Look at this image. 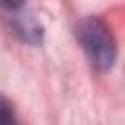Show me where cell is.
<instances>
[{
  "mask_svg": "<svg viewBox=\"0 0 125 125\" xmlns=\"http://www.w3.org/2000/svg\"><path fill=\"white\" fill-rule=\"evenodd\" d=\"M76 37L80 45L84 47L90 62L98 70H107L111 68L115 61V41L109 31V27L100 20V18H84L78 27H76Z\"/></svg>",
  "mask_w": 125,
  "mask_h": 125,
  "instance_id": "cell-1",
  "label": "cell"
},
{
  "mask_svg": "<svg viewBox=\"0 0 125 125\" xmlns=\"http://www.w3.org/2000/svg\"><path fill=\"white\" fill-rule=\"evenodd\" d=\"M0 125H16L14 107L4 96H0Z\"/></svg>",
  "mask_w": 125,
  "mask_h": 125,
  "instance_id": "cell-2",
  "label": "cell"
},
{
  "mask_svg": "<svg viewBox=\"0 0 125 125\" xmlns=\"http://www.w3.org/2000/svg\"><path fill=\"white\" fill-rule=\"evenodd\" d=\"M0 4L6 6V8H18L21 4V0H0Z\"/></svg>",
  "mask_w": 125,
  "mask_h": 125,
  "instance_id": "cell-3",
  "label": "cell"
}]
</instances>
